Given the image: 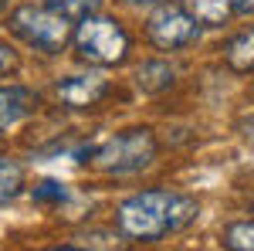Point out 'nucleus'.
Masks as SVG:
<instances>
[{"label": "nucleus", "instance_id": "1", "mask_svg": "<svg viewBox=\"0 0 254 251\" xmlns=\"http://www.w3.org/2000/svg\"><path fill=\"white\" fill-rule=\"evenodd\" d=\"M200 207L193 197L170 190H142L132 193L119 204L116 221L119 231L132 241H159L173 231H183L187 224H193Z\"/></svg>", "mask_w": 254, "mask_h": 251}, {"label": "nucleus", "instance_id": "2", "mask_svg": "<svg viewBox=\"0 0 254 251\" xmlns=\"http://www.w3.org/2000/svg\"><path fill=\"white\" fill-rule=\"evenodd\" d=\"M156 136L153 129H126V133H116L109 136L102 146L92 150V167L102 170V173H116V176H126V173H136L142 167H149L156 160Z\"/></svg>", "mask_w": 254, "mask_h": 251}, {"label": "nucleus", "instance_id": "3", "mask_svg": "<svg viewBox=\"0 0 254 251\" xmlns=\"http://www.w3.org/2000/svg\"><path fill=\"white\" fill-rule=\"evenodd\" d=\"M75 51L88 65L112 68V65H122L129 58V34L116 17L92 14V17L81 20L78 31H75Z\"/></svg>", "mask_w": 254, "mask_h": 251}, {"label": "nucleus", "instance_id": "4", "mask_svg": "<svg viewBox=\"0 0 254 251\" xmlns=\"http://www.w3.org/2000/svg\"><path fill=\"white\" fill-rule=\"evenodd\" d=\"M10 31L24 44H31L38 51H48V55L61 51L68 44V38H71L68 17H61L51 7H17L10 14Z\"/></svg>", "mask_w": 254, "mask_h": 251}, {"label": "nucleus", "instance_id": "5", "mask_svg": "<svg viewBox=\"0 0 254 251\" xmlns=\"http://www.w3.org/2000/svg\"><path fill=\"white\" fill-rule=\"evenodd\" d=\"M146 34H149V41H153L156 48L173 51V48H183V44H190V41L196 38V20L190 17L187 7L166 3V7H159V10L149 14Z\"/></svg>", "mask_w": 254, "mask_h": 251}, {"label": "nucleus", "instance_id": "6", "mask_svg": "<svg viewBox=\"0 0 254 251\" xmlns=\"http://www.w3.org/2000/svg\"><path fill=\"white\" fill-rule=\"evenodd\" d=\"M105 92H109V82L102 75H68L55 85L58 102L68 109H92L105 98Z\"/></svg>", "mask_w": 254, "mask_h": 251}, {"label": "nucleus", "instance_id": "7", "mask_svg": "<svg viewBox=\"0 0 254 251\" xmlns=\"http://www.w3.org/2000/svg\"><path fill=\"white\" fill-rule=\"evenodd\" d=\"M34 109V95L20 85H0V133L14 129Z\"/></svg>", "mask_w": 254, "mask_h": 251}, {"label": "nucleus", "instance_id": "8", "mask_svg": "<svg viewBox=\"0 0 254 251\" xmlns=\"http://www.w3.org/2000/svg\"><path fill=\"white\" fill-rule=\"evenodd\" d=\"M224 58H227V65H231L234 72H241V75H244V72H254V27H248V31H241L237 38H231Z\"/></svg>", "mask_w": 254, "mask_h": 251}, {"label": "nucleus", "instance_id": "9", "mask_svg": "<svg viewBox=\"0 0 254 251\" xmlns=\"http://www.w3.org/2000/svg\"><path fill=\"white\" fill-rule=\"evenodd\" d=\"M183 7L190 10V17L196 24H207V27H217L231 17V0H183Z\"/></svg>", "mask_w": 254, "mask_h": 251}, {"label": "nucleus", "instance_id": "10", "mask_svg": "<svg viewBox=\"0 0 254 251\" xmlns=\"http://www.w3.org/2000/svg\"><path fill=\"white\" fill-rule=\"evenodd\" d=\"M173 78H176V72L166 65V61H146V65L136 72V85L142 88V92L156 95V92H163V88L173 85Z\"/></svg>", "mask_w": 254, "mask_h": 251}, {"label": "nucleus", "instance_id": "11", "mask_svg": "<svg viewBox=\"0 0 254 251\" xmlns=\"http://www.w3.org/2000/svg\"><path fill=\"white\" fill-rule=\"evenodd\" d=\"M24 187V170H20L14 160H3L0 156V204H7V200H14Z\"/></svg>", "mask_w": 254, "mask_h": 251}, {"label": "nucleus", "instance_id": "12", "mask_svg": "<svg viewBox=\"0 0 254 251\" xmlns=\"http://www.w3.org/2000/svg\"><path fill=\"white\" fill-rule=\"evenodd\" d=\"M98 3H102V0H48V7L58 10L61 17H68V20L92 17V14L98 10Z\"/></svg>", "mask_w": 254, "mask_h": 251}, {"label": "nucleus", "instance_id": "13", "mask_svg": "<svg viewBox=\"0 0 254 251\" xmlns=\"http://www.w3.org/2000/svg\"><path fill=\"white\" fill-rule=\"evenodd\" d=\"M224 245L231 251H254V221H241L224 231Z\"/></svg>", "mask_w": 254, "mask_h": 251}, {"label": "nucleus", "instance_id": "14", "mask_svg": "<svg viewBox=\"0 0 254 251\" xmlns=\"http://www.w3.org/2000/svg\"><path fill=\"white\" fill-rule=\"evenodd\" d=\"M31 197H34L38 204H61V200L68 197V190H64V183H58V180H44V183H38V187L31 190Z\"/></svg>", "mask_w": 254, "mask_h": 251}, {"label": "nucleus", "instance_id": "15", "mask_svg": "<svg viewBox=\"0 0 254 251\" xmlns=\"http://www.w3.org/2000/svg\"><path fill=\"white\" fill-rule=\"evenodd\" d=\"M10 72H17V55L0 41V78L3 75H10Z\"/></svg>", "mask_w": 254, "mask_h": 251}, {"label": "nucleus", "instance_id": "16", "mask_svg": "<svg viewBox=\"0 0 254 251\" xmlns=\"http://www.w3.org/2000/svg\"><path fill=\"white\" fill-rule=\"evenodd\" d=\"M231 7H234V14H244V17L254 14V0H231Z\"/></svg>", "mask_w": 254, "mask_h": 251}, {"label": "nucleus", "instance_id": "17", "mask_svg": "<svg viewBox=\"0 0 254 251\" xmlns=\"http://www.w3.org/2000/svg\"><path fill=\"white\" fill-rule=\"evenodd\" d=\"M48 251H78V248H48Z\"/></svg>", "mask_w": 254, "mask_h": 251}, {"label": "nucleus", "instance_id": "18", "mask_svg": "<svg viewBox=\"0 0 254 251\" xmlns=\"http://www.w3.org/2000/svg\"><path fill=\"white\" fill-rule=\"evenodd\" d=\"M132 3H149V0H132Z\"/></svg>", "mask_w": 254, "mask_h": 251}]
</instances>
